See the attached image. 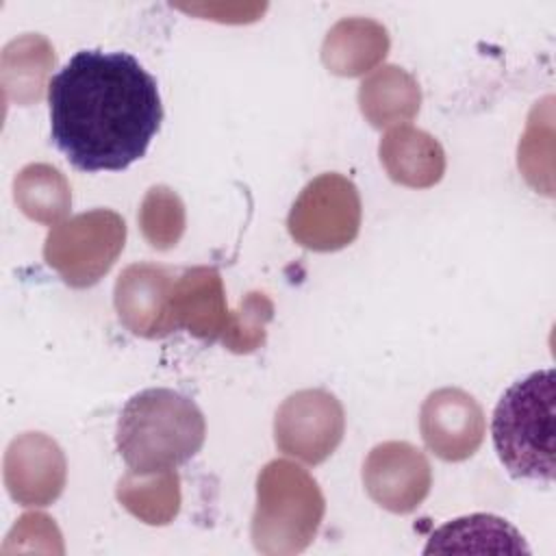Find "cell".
I'll list each match as a JSON object with an SVG mask.
<instances>
[{"label":"cell","mask_w":556,"mask_h":556,"mask_svg":"<svg viewBox=\"0 0 556 556\" xmlns=\"http://www.w3.org/2000/svg\"><path fill=\"white\" fill-rule=\"evenodd\" d=\"M50 137L80 172H122L163 122L159 85L128 52L80 50L48 85Z\"/></svg>","instance_id":"6da1fadb"},{"label":"cell","mask_w":556,"mask_h":556,"mask_svg":"<svg viewBox=\"0 0 556 556\" xmlns=\"http://www.w3.org/2000/svg\"><path fill=\"white\" fill-rule=\"evenodd\" d=\"M206 437L198 404L172 389L135 393L119 413L115 443L124 463L139 473L174 469L193 458Z\"/></svg>","instance_id":"7a4b0ae2"},{"label":"cell","mask_w":556,"mask_h":556,"mask_svg":"<svg viewBox=\"0 0 556 556\" xmlns=\"http://www.w3.org/2000/svg\"><path fill=\"white\" fill-rule=\"evenodd\" d=\"M554 369L513 382L493 410V445L513 478L554 480Z\"/></svg>","instance_id":"3957f363"},{"label":"cell","mask_w":556,"mask_h":556,"mask_svg":"<svg viewBox=\"0 0 556 556\" xmlns=\"http://www.w3.org/2000/svg\"><path fill=\"white\" fill-rule=\"evenodd\" d=\"M324 513V493L306 469L285 458L269 460L256 478L252 543L267 556L304 552L313 543Z\"/></svg>","instance_id":"277c9868"},{"label":"cell","mask_w":556,"mask_h":556,"mask_svg":"<svg viewBox=\"0 0 556 556\" xmlns=\"http://www.w3.org/2000/svg\"><path fill=\"white\" fill-rule=\"evenodd\" d=\"M126 222L111 208H93L59 222L46 237L43 258L74 289L96 285L117 261Z\"/></svg>","instance_id":"5b68a950"},{"label":"cell","mask_w":556,"mask_h":556,"mask_svg":"<svg viewBox=\"0 0 556 556\" xmlns=\"http://www.w3.org/2000/svg\"><path fill=\"white\" fill-rule=\"evenodd\" d=\"M287 228L306 250L334 252L350 245L361 230L356 185L337 172L313 178L295 198Z\"/></svg>","instance_id":"8992f818"},{"label":"cell","mask_w":556,"mask_h":556,"mask_svg":"<svg viewBox=\"0 0 556 556\" xmlns=\"http://www.w3.org/2000/svg\"><path fill=\"white\" fill-rule=\"evenodd\" d=\"M343 432V406L324 389L291 393L274 417V441L278 450L306 465L324 463L339 447Z\"/></svg>","instance_id":"52a82bcc"},{"label":"cell","mask_w":556,"mask_h":556,"mask_svg":"<svg viewBox=\"0 0 556 556\" xmlns=\"http://www.w3.org/2000/svg\"><path fill=\"white\" fill-rule=\"evenodd\" d=\"M363 484L378 506L395 515H408L428 497L432 469L419 447L406 441H384L367 454Z\"/></svg>","instance_id":"ba28073f"},{"label":"cell","mask_w":556,"mask_h":556,"mask_svg":"<svg viewBox=\"0 0 556 556\" xmlns=\"http://www.w3.org/2000/svg\"><path fill=\"white\" fill-rule=\"evenodd\" d=\"M486 430L482 406L463 389L432 391L419 410V432L426 447L447 463L467 460L482 445Z\"/></svg>","instance_id":"9c48e42d"},{"label":"cell","mask_w":556,"mask_h":556,"mask_svg":"<svg viewBox=\"0 0 556 556\" xmlns=\"http://www.w3.org/2000/svg\"><path fill=\"white\" fill-rule=\"evenodd\" d=\"M67 463L63 450L43 432L15 437L4 454V484L22 506H48L65 486Z\"/></svg>","instance_id":"30bf717a"},{"label":"cell","mask_w":556,"mask_h":556,"mask_svg":"<svg viewBox=\"0 0 556 556\" xmlns=\"http://www.w3.org/2000/svg\"><path fill=\"white\" fill-rule=\"evenodd\" d=\"M174 276L154 263H132L115 280L113 302L119 321L137 337L163 339L176 332L169 311Z\"/></svg>","instance_id":"8fae6325"},{"label":"cell","mask_w":556,"mask_h":556,"mask_svg":"<svg viewBox=\"0 0 556 556\" xmlns=\"http://www.w3.org/2000/svg\"><path fill=\"white\" fill-rule=\"evenodd\" d=\"M169 311L176 328L202 341H222L232 311L226 304L222 276L215 267L198 265L174 278Z\"/></svg>","instance_id":"7c38bea8"},{"label":"cell","mask_w":556,"mask_h":556,"mask_svg":"<svg viewBox=\"0 0 556 556\" xmlns=\"http://www.w3.org/2000/svg\"><path fill=\"white\" fill-rule=\"evenodd\" d=\"M378 154L389 178L404 187H432L445 172V152L441 143L410 124L393 126L380 139Z\"/></svg>","instance_id":"4fadbf2b"},{"label":"cell","mask_w":556,"mask_h":556,"mask_svg":"<svg viewBox=\"0 0 556 556\" xmlns=\"http://www.w3.org/2000/svg\"><path fill=\"white\" fill-rule=\"evenodd\" d=\"M389 52V33L369 17H343L326 35L324 65L337 76H361Z\"/></svg>","instance_id":"5bb4252c"},{"label":"cell","mask_w":556,"mask_h":556,"mask_svg":"<svg viewBox=\"0 0 556 556\" xmlns=\"http://www.w3.org/2000/svg\"><path fill=\"white\" fill-rule=\"evenodd\" d=\"M421 104L417 80L397 65H382L358 87V106L374 128L400 126L413 119Z\"/></svg>","instance_id":"9a60e30c"},{"label":"cell","mask_w":556,"mask_h":556,"mask_svg":"<svg viewBox=\"0 0 556 556\" xmlns=\"http://www.w3.org/2000/svg\"><path fill=\"white\" fill-rule=\"evenodd\" d=\"M432 552H504V554H528L523 536L502 517L476 513L458 517L437 528L424 549Z\"/></svg>","instance_id":"2e32d148"},{"label":"cell","mask_w":556,"mask_h":556,"mask_svg":"<svg viewBox=\"0 0 556 556\" xmlns=\"http://www.w3.org/2000/svg\"><path fill=\"white\" fill-rule=\"evenodd\" d=\"M119 504L148 526H165L180 510V478L174 469L139 473L128 469L115 489Z\"/></svg>","instance_id":"e0dca14e"},{"label":"cell","mask_w":556,"mask_h":556,"mask_svg":"<svg viewBox=\"0 0 556 556\" xmlns=\"http://www.w3.org/2000/svg\"><path fill=\"white\" fill-rule=\"evenodd\" d=\"M13 195L20 211L39 224L61 222L72 206L70 182L48 163L22 167L13 182Z\"/></svg>","instance_id":"ac0fdd59"},{"label":"cell","mask_w":556,"mask_h":556,"mask_svg":"<svg viewBox=\"0 0 556 556\" xmlns=\"http://www.w3.org/2000/svg\"><path fill=\"white\" fill-rule=\"evenodd\" d=\"M54 65V50L41 35H24L11 41L2 54V80L7 93L20 104L37 102Z\"/></svg>","instance_id":"d6986e66"},{"label":"cell","mask_w":556,"mask_h":556,"mask_svg":"<svg viewBox=\"0 0 556 556\" xmlns=\"http://www.w3.org/2000/svg\"><path fill=\"white\" fill-rule=\"evenodd\" d=\"M137 219L141 235L156 250L174 248L180 241L187 224L180 195L165 185H154L146 191Z\"/></svg>","instance_id":"ffe728a7"},{"label":"cell","mask_w":556,"mask_h":556,"mask_svg":"<svg viewBox=\"0 0 556 556\" xmlns=\"http://www.w3.org/2000/svg\"><path fill=\"white\" fill-rule=\"evenodd\" d=\"M274 317V302L263 291H250L232 311L222 343L235 354H250L265 343L267 324Z\"/></svg>","instance_id":"44dd1931"}]
</instances>
